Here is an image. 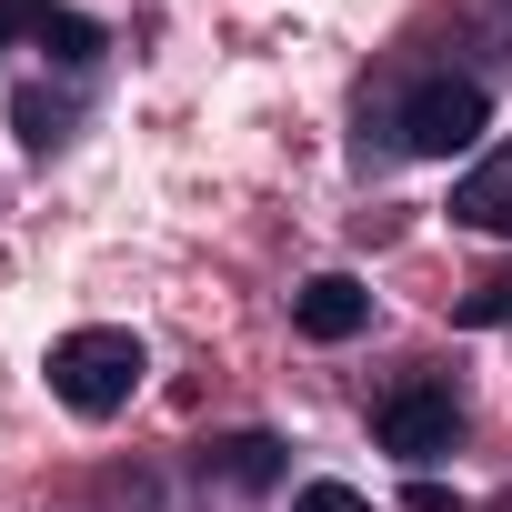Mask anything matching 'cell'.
Wrapping results in <instances>:
<instances>
[{
  "label": "cell",
  "mask_w": 512,
  "mask_h": 512,
  "mask_svg": "<svg viewBox=\"0 0 512 512\" xmlns=\"http://www.w3.org/2000/svg\"><path fill=\"white\" fill-rule=\"evenodd\" d=\"M41 51H51L61 71H81V61H101V21H81V11H51V21H41Z\"/></svg>",
  "instance_id": "7"
},
{
  "label": "cell",
  "mask_w": 512,
  "mask_h": 512,
  "mask_svg": "<svg viewBox=\"0 0 512 512\" xmlns=\"http://www.w3.org/2000/svg\"><path fill=\"white\" fill-rule=\"evenodd\" d=\"M292 322H302L312 342H352V332L372 322V292H362L352 272H322V282H302V292H292Z\"/></svg>",
  "instance_id": "4"
},
{
  "label": "cell",
  "mask_w": 512,
  "mask_h": 512,
  "mask_svg": "<svg viewBox=\"0 0 512 512\" xmlns=\"http://www.w3.org/2000/svg\"><path fill=\"white\" fill-rule=\"evenodd\" d=\"M11 121H21V141H31V151H51V141L71 131V111H61L51 91H21V101H11Z\"/></svg>",
  "instance_id": "8"
},
{
  "label": "cell",
  "mask_w": 512,
  "mask_h": 512,
  "mask_svg": "<svg viewBox=\"0 0 512 512\" xmlns=\"http://www.w3.org/2000/svg\"><path fill=\"white\" fill-rule=\"evenodd\" d=\"M292 512H372V502H362L352 482H302V492H292Z\"/></svg>",
  "instance_id": "10"
},
{
  "label": "cell",
  "mask_w": 512,
  "mask_h": 512,
  "mask_svg": "<svg viewBox=\"0 0 512 512\" xmlns=\"http://www.w3.org/2000/svg\"><path fill=\"white\" fill-rule=\"evenodd\" d=\"M462 322H472V332H502V322H512V272L472 282V292H462Z\"/></svg>",
  "instance_id": "9"
},
{
  "label": "cell",
  "mask_w": 512,
  "mask_h": 512,
  "mask_svg": "<svg viewBox=\"0 0 512 512\" xmlns=\"http://www.w3.org/2000/svg\"><path fill=\"white\" fill-rule=\"evenodd\" d=\"M201 462H211L221 482H241V492H262V482H282V442H272V432H231V442H211Z\"/></svg>",
  "instance_id": "6"
},
{
  "label": "cell",
  "mask_w": 512,
  "mask_h": 512,
  "mask_svg": "<svg viewBox=\"0 0 512 512\" xmlns=\"http://www.w3.org/2000/svg\"><path fill=\"white\" fill-rule=\"evenodd\" d=\"M472 21H502V51H512V0H472Z\"/></svg>",
  "instance_id": "12"
},
{
  "label": "cell",
  "mask_w": 512,
  "mask_h": 512,
  "mask_svg": "<svg viewBox=\"0 0 512 512\" xmlns=\"http://www.w3.org/2000/svg\"><path fill=\"white\" fill-rule=\"evenodd\" d=\"M372 432H382V452L432 462V452H452V442H462V402H452V382H402V392H382V402H372Z\"/></svg>",
  "instance_id": "2"
},
{
  "label": "cell",
  "mask_w": 512,
  "mask_h": 512,
  "mask_svg": "<svg viewBox=\"0 0 512 512\" xmlns=\"http://www.w3.org/2000/svg\"><path fill=\"white\" fill-rule=\"evenodd\" d=\"M41 21H51V0H0V41H11V31L41 41Z\"/></svg>",
  "instance_id": "11"
},
{
  "label": "cell",
  "mask_w": 512,
  "mask_h": 512,
  "mask_svg": "<svg viewBox=\"0 0 512 512\" xmlns=\"http://www.w3.org/2000/svg\"><path fill=\"white\" fill-rule=\"evenodd\" d=\"M452 221H472V231H512V141L482 151V161L452 181Z\"/></svg>",
  "instance_id": "5"
},
{
  "label": "cell",
  "mask_w": 512,
  "mask_h": 512,
  "mask_svg": "<svg viewBox=\"0 0 512 512\" xmlns=\"http://www.w3.org/2000/svg\"><path fill=\"white\" fill-rule=\"evenodd\" d=\"M482 121H492L482 81H422V91L402 101V151H422V161H452L462 141H482Z\"/></svg>",
  "instance_id": "3"
},
{
  "label": "cell",
  "mask_w": 512,
  "mask_h": 512,
  "mask_svg": "<svg viewBox=\"0 0 512 512\" xmlns=\"http://www.w3.org/2000/svg\"><path fill=\"white\" fill-rule=\"evenodd\" d=\"M141 372H151L141 332H111V322H91V332H61V342H51V392H61L81 422H111V412L141 392Z\"/></svg>",
  "instance_id": "1"
}]
</instances>
